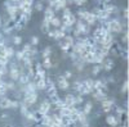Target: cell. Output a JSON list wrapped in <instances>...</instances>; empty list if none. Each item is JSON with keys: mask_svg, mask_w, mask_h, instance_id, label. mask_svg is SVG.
<instances>
[{"mask_svg": "<svg viewBox=\"0 0 129 127\" xmlns=\"http://www.w3.org/2000/svg\"><path fill=\"white\" fill-rule=\"evenodd\" d=\"M50 53H52V49L49 46H47L44 50H43V58H48L50 57Z\"/></svg>", "mask_w": 129, "mask_h": 127, "instance_id": "603a6c76", "label": "cell"}, {"mask_svg": "<svg viewBox=\"0 0 129 127\" xmlns=\"http://www.w3.org/2000/svg\"><path fill=\"white\" fill-rule=\"evenodd\" d=\"M50 105H52V103L49 101V100H44L41 104H40V108H39V112L41 113V114H47L49 110H50Z\"/></svg>", "mask_w": 129, "mask_h": 127, "instance_id": "3957f363", "label": "cell"}, {"mask_svg": "<svg viewBox=\"0 0 129 127\" xmlns=\"http://www.w3.org/2000/svg\"><path fill=\"white\" fill-rule=\"evenodd\" d=\"M100 72H101V67H100V66H95V67H93V69H92V73H93L94 76H97Z\"/></svg>", "mask_w": 129, "mask_h": 127, "instance_id": "83f0119b", "label": "cell"}, {"mask_svg": "<svg viewBox=\"0 0 129 127\" xmlns=\"http://www.w3.org/2000/svg\"><path fill=\"white\" fill-rule=\"evenodd\" d=\"M49 23H50L52 26H54V27H59V26H61V23H62V21H61L58 17H56V16H54V17H53V18L50 19V22H49Z\"/></svg>", "mask_w": 129, "mask_h": 127, "instance_id": "e0dca14e", "label": "cell"}, {"mask_svg": "<svg viewBox=\"0 0 129 127\" xmlns=\"http://www.w3.org/2000/svg\"><path fill=\"white\" fill-rule=\"evenodd\" d=\"M83 103V96L81 95H78V96H75V104H81Z\"/></svg>", "mask_w": 129, "mask_h": 127, "instance_id": "f546056e", "label": "cell"}, {"mask_svg": "<svg viewBox=\"0 0 129 127\" xmlns=\"http://www.w3.org/2000/svg\"><path fill=\"white\" fill-rule=\"evenodd\" d=\"M57 85H58V87H59L61 90H67L69 86H70V83H69L67 78H64L63 76H59V77H58V82H57Z\"/></svg>", "mask_w": 129, "mask_h": 127, "instance_id": "277c9868", "label": "cell"}, {"mask_svg": "<svg viewBox=\"0 0 129 127\" xmlns=\"http://www.w3.org/2000/svg\"><path fill=\"white\" fill-rule=\"evenodd\" d=\"M63 40L66 41V42H69V44H70L71 46H72V45L75 44V42H74V37H72V36H70V35H64Z\"/></svg>", "mask_w": 129, "mask_h": 127, "instance_id": "cb8c5ba5", "label": "cell"}, {"mask_svg": "<svg viewBox=\"0 0 129 127\" xmlns=\"http://www.w3.org/2000/svg\"><path fill=\"white\" fill-rule=\"evenodd\" d=\"M35 86L38 90H45L47 89V81L45 78H38L35 80Z\"/></svg>", "mask_w": 129, "mask_h": 127, "instance_id": "ba28073f", "label": "cell"}, {"mask_svg": "<svg viewBox=\"0 0 129 127\" xmlns=\"http://www.w3.org/2000/svg\"><path fill=\"white\" fill-rule=\"evenodd\" d=\"M112 104H114V100H109V99H103L102 100V108L105 112H110V109L112 108Z\"/></svg>", "mask_w": 129, "mask_h": 127, "instance_id": "30bf717a", "label": "cell"}, {"mask_svg": "<svg viewBox=\"0 0 129 127\" xmlns=\"http://www.w3.org/2000/svg\"><path fill=\"white\" fill-rule=\"evenodd\" d=\"M64 35H66V34H64L61 28H58V30H56V31H53V37L57 39V40L63 39V37H64Z\"/></svg>", "mask_w": 129, "mask_h": 127, "instance_id": "7c38bea8", "label": "cell"}, {"mask_svg": "<svg viewBox=\"0 0 129 127\" xmlns=\"http://www.w3.org/2000/svg\"><path fill=\"white\" fill-rule=\"evenodd\" d=\"M21 113H22V115H27V113H28V108L26 107V105H23V104H21Z\"/></svg>", "mask_w": 129, "mask_h": 127, "instance_id": "484cf974", "label": "cell"}, {"mask_svg": "<svg viewBox=\"0 0 129 127\" xmlns=\"http://www.w3.org/2000/svg\"><path fill=\"white\" fill-rule=\"evenodd\" d=\"M8 63H9V58H8V57L0 55V66H7Z\"/></svg>", "mask_w": 129, "mask_h": 127, "instance_id": "d4e9b609", "label": "cell"}, {"mask_svg": "<svg viewBox=\"0 0 129 127\" xmlns=\"http://www.w3.org/2000/svg\"><path fill=\"white\" fill-rule=\"evenodd\" d=\"M49 25H50V23H49V22H45V21L43 22V25H41V32H43V34H48L49 31H50V30H49Z\"/></svg>", "mask_w": 129, "mask_h": 127, "instance_id": "ac0fdd59", "label": "cell"}, {"mask_svg": "<svg viewBox=\"0 0 129 127\" xmlns=\"http://www.w3.org/2000/svg\"><path fill=\"white\" fill-rule=\"evenodd\" d=\"M13 42L16 45H19L21 42H22V37H21V36H14L13 37Z\"/></svg>", "mask_w": 129, "mask_h": 127, "instance_id": "f1b7e54d", "label": "cell"}, {"mask_svg": "<svg viewBox=\"0 0 129 127\" xmlns=\"http://www.w3.org/2000/svg\"><path fill=\"white\" fill-rule=\"evenodd\" d=\"M102 63H103V68H105L106 71H111V69L114 68V66H115V64H114V62H112L111 59H109V60H103Z\"/></svg>", "mask_w": 129, "mask_h": 127, "instance_id": "5bb4252c", "label": "cell"}, {"mask_svg": "<svg viewBox=\"0 0 129 127\" xmlns=\"http://www.w3.org/2000/svg\"><path fill=\"white\" fill-rule=\"evenodd\" d=\"M93 81H94V80H92V78H87V80L83 81V83H84L88 89H90V90L93 91Z\"/></svg>", "mask_w": 129, "mask_h": 127, "instance_id": "d6986e66", "label": "cell"}, {"mask_svg": "<svg viewBox=\"0 0 129 127\" xmlns=\"http://www.w3.org/2000/svg\"><path fill=\"white\" fill-rule=\"evenodd\" d=\"M54 10H53L52 8H47L45 9V12H44V21L45 22H50V19L54 17Z\"/></svg>", "mask_w": 129, "mask_h": 127, "instance_id": "9c48e42d", "label": "cell"}, {"mask_svg": "<svg viewBox=\"0 0 129 127\" xmlns=\"http://www.w3.org/2000/svg\"><path fill=\"white\" fill-rule=\"evenodd\" d=\"M43 8H44V7H43L41 3H36V4H35V9H36V10H43Z\"/></svg>", "mask_w": 129, "mask_h": 127, "instance_id": "e575fe53", "label": "cell"}, {"mask_svg": "<svg viewBox=\"0 0 129 127\" xmlns=\"http://www.w3.org/2000/svg\"><path fill=\"white\" fill-rule=\"evenodd\" d=\"M8 73H9L10 78H12V81H18V77H19V75H21V72H19L18 67H13V68H10Z\"/></svg>", "mask_w": 129, "mask_h": 127, "instance_id": "8992f818", "label": "cell"}, {"mask_svg": "<svg viewBox=\"0 0 129 127\" xmlns=\"http://www.w3.org/2000/svg\"><path fill=\"white\" fill-rule=\"evenodd\" d=\"M38 44H39V37L32 36L31 37V45H38Z\"/></svg>", "mask_w": 129, "mask_h": 127, "instance_id": "4dcf8cb0", "label": "cell"}, {"mask_svg": "<svg viewBox=\"0 0 129 127\" xmlns=\"http://www.w3.org/2000/svg\"><path fill=\"white\" fill-rule=\"evenodd\" d=\"M59 48L63 50V51H69L72 46L69 44V42H66V41H64V40H62V41H59Z\"/></svg>", "mask_w": 129, "mask_h": 127, "instance_id": "2e32d148", "label": "cell"}, {"mask_svg": "<svg viewBox=\"0 0 129 127\" xmlns=\"http://www.w3.org/2000/svg\"><path fill=\"white\" fill-rule=\"evenodd\" d=\"M106 122L109 123L110 126H112V127H115L117 123H119V122H117V118H116V117H114V115H107Z\"/></svg>", "mask_w": 129, "mask_h": 127, "instance_id": "4fadbf2b", "label": "cell"}, {"mask_svg": "<svg viewBox=\"0 0 129 127\" xmlns=\"http://www.w3.org/2000/svg\"><path fill=\"white\" fill-rule=\"evenodd\" d=\"M14 26H16V21L9 19L8 22L4 25V34H10L14 30Z\"/></svg>", "mask_w": 129, "mask_h": 127, "instance_id": "5b68a950", "label": "cell"}, {"mask_svg": "<svg viewBox=\"0 0 129 127\" xmlns=\"http://www.w3.org/2000/svg\"><path fill=\"white\" fill-rule=\"evenodd\" d=\"M71 76H72V73H71L70 71H67V72H64V75H63V77H64V78H67V80H69V78H70Z\"/></svg>", "mask_w": 129, "mask_h": 127, "instance_id": "d590c367", "label": "cell"}, {"mask_svg": "<svg viewBox=\"0 0 129 127\" xmlns=\"http://www.w3.org/2000/svg\"><path fill=\"white\" fill-rule=\"evenodd\" d=\"M67 4H74V0H66Z\"/></svg>", "mask_w": 129, "mask_h": 127, "instance_id": "f35d334b", "label": "cell"}, {"mask_svg": "<svg viewBox=\"0 0 129 127\" xmlns=\"http://www.w3.org/2000/svg\"><path fill=\"white\" fill-rule=\"evenodd\" d=\"M8 117H9V115H8V114H7V113H3V114H2V115H0V118H2V119H7V118H8Z\"/></svg>", "mask_w": 129, "mask_h": 127, "instance_id": "74e56055", "label": "cell"}, {"mask_svg": "<svg viewBox=\"0 0 129 127\" xmlns=\"http://www.w3.org/2000/svg\"><path fill=\"white\" fill-rule=\"evenodd\" d=\"M53 64H52V60H50V58L48 57V58H44V60H43V67L44 68H50Z\"/></svg>", "mask_w": 129, "mask_h": 127, "instance_id": "44dd1931", "label": "cell"}, {"mask_svg": "<svg viewBox=\"0 0 129 127\" xmlns=\"http://www.w3.org/2000/svg\"><path fill=\"white\" fill-rule=\"evenodd\" d=\"M2 44H5V40H4V35L0 34V45Z\"/></svg>", "mask_w": 129, "mask_h": 127, "instance_id": "8d00e7d4", "label": "cell"}, {"mask_svg": "<svg viewBox=\"0 0 129 127\" xmlns=\"http://www.w3.org/2000/svg\"><path fill=\"white\" fill-rule=\"evenodd\" d=\"M126 90H128V82L125 81V82L123 83V87H121V92H123V94H125V92H126Z\"/></svg>", "mask_w": 129, "mask_h": 127, "instance_id": "836d02e7", "label": "cell"}, {"mask_svg": "<svg viewBox=\"0 0 129 127\" xmlns=\"http://www.w3.org/2000/svg\"><path fill=\"white\" fill-rule=\"evenodd\" d=\"M9 72V69H8V67L7 66H0V73L4 76V75H7V73Z\"/></svg>", "mask_w": 129, "mask_h": 127, "instance_id": "4316f807", "label": "cell"}, {"mask_svg": "<svg viewBox=\"0 0 129 127\" xmlns=\"http://www.w3.org/2000/svg\"><path fill=\"white\" fill-rule=\"evenodd\" d=\"M28 81H30V76L27 75V73H21L19 77H18V82L21 85H26Z\"/></svg>", "mask_w": 129, "mask_h": 127, "instance_id": "8fae6325", "label": "cell"}, {"mask_svg": "<svg viewBox=\"0 0 129 127\" xmlns=\"http://www.w3.org/2000/svg\"><path fill=\"white\" fill-rule=\"evenodd\" d=\"M31 50V45L30 44H26V45H23V49H22V51H25L26 54H28V51Z\"/></svg>", "mask_w": 129, "mask_h": 127, "instance_id": "d6a6232c", "label": "cell"}, {"mask_svg": "<svg viewBox=\"0 0 129 127\" xmlns=\"http://www.w3.org/2000/svg\"><path fill=\"white\" fill-rule=\"evenodd\" d=\"M123 127H126V123H124V126H123Z\"/></svg>", "mask_w": 129, "mask_h": 127, "instance_id": "60d3db41", "label": "cell"}, {"mask_svg": "<svg viewBox=\"0 0 129 127\" xmlns=\"http://www.w3.org/2000/svg\"><path fill=\"white\" fill-rule=\"evenodd\" d=\"M0 27H2V17H0Z\"/></svg>", "mask_w": 129, "mask_h": 127, "instance_id": "ab89813d", "label": "cell"}, {"mask_svg": "<svg viewBox=\"0 0 129 127\" xmlns=\"http://www.w3.org/2000/svg\"><path fill=\"white\" fill-rule=\"evenodd\" d=\"M107 28H109V32H115V34H120L124 31V27L119 19L107 21Z\"/></svg>", "mask_w": 129, "mask_h": 127, "instance_id": "6da1fadb", "label": "cell"}, {"mask_svg": "<svg viewBox=\"0 0 129 127\" xmlns=\"http://www.w3.org/2000/svg\"><path fill=\"white\" fill-rule=\"evenodd\" d=\"M5 92H8V89H7V82H4L3 80H0V96H4Z\"/></svg>", "mask_w": 129, "mask_h": 127, "instance_id": "9a60e30c", "label": "cell"}, {"mask_svg": "<svg viewBox=\"0 0 129 127\" xmlns=\"http://www.w3.org/2000/svg\"><path fill=\"white\" fill-rule=\"evenodd\" d=\"M14 50H13V48H10V46H7V49H5V54H7V57L8 58H12V57H14Z\"/></svg>", "mask_w": 129, "mask_h": 127, "instance_id": "7402d4cb", "label": "cell"}, {"mask_svg": "<svg viewBox=\"0 0 129 127\" xmlns=\"http://www.w3.org/2000/svg\"><path fill=\"white\" fill-rule=\"evenodd\" d=\"M92 108H93L92 103H87V104H85V107H84V109H83V113H85V114L88 115V114L92 112Z\"/></svg>", "mask_w": 129, "mask_h": 127, "instance_id": "ffe728a7", "label": "cell"}, {"mask_svg": "<svg viewBox=\"0 0 129 127\" xmlns=\"http://www.w3.org/2000/svg\"><path fill=\"white\" fill-rule=\"evenodd\" d=\"M38 99V94L36 91H31V92H23V105H26L27 108H30L31 105H34Z\"/></svg>", "mask_w": 129, "mask_h": 127, "instance_id": "7a4b0ae2", "label": "cell"}, {"mask_svg": "<svg viewBox=\"0 0 129 127\" xmlns=\"http://www.w3.org/2000/svg\"><path fill=\"white\" fill-rule=\"evenodd\" d=\"M10 100H12V99L7 98L5 95L2 96V98H0V108H2V109H9L10 108Z\"/></svg>", "mask_w": 129, "mask_h": 127, "instance_id": "52a82bcc", "label": "cell"}, {"mask_svg": "<svg viewBox=\"0 0 129 127\" xmlns=\"http://www.w3.org/2000/svg\"><path fill=\"white\" fill-rule=\"evenodd\" d=\"M88 0H74V4H76L78 7H80V5H83V4H85Z\"/></svg>", "mask_w": 129, "mask_h": 127, "instance_id": "1f68e13d", "label": "cell"}]
</instances>
